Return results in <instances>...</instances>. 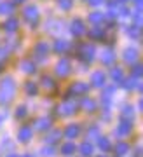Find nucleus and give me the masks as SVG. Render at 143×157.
Listing matches in <instances>:
<instances>
[{"instance_id":"1","label":"nucleus","mask_w":143,"mask_h":157,"mask_svg":"<svg viewBox=\"0 0 143 157\" xmlns=\"http://www.w3.org/2000/svg\"><path fill=\"white\" fill-rule=\"evenodd\" d=\"M25 16L28 17V19H30V17H37V9H35V7H28L26 11H25Z\"/></svg>"},{"instance_id":"2","label":"nucleus","mask_w":143,"mask_h":157,"mask_svg":"<svg viewBox=\"0 0 143 157\" xmlns=\"http://www.w3.org/2000/svg\"><path fill=\"white\" fill-rule=\"evenodd\" d=\"M73 33H77V35L84 33V30H82V23H80V21H77V25L73 23Z\"/></svg>"},{"instance_id":"3","label":"nucleus","mask_w":143,"mask_h":157,"mask_svg":"<svg viewBox=\"0 0 143 157\" xmlns=\"http://www.w3.org/2000/svg\"><path fill=\"white\" fill-rule=\"evenodd\" d=\"M60 6H63L65 9H68V7L72 6V2H70V0H63V2H60Z\"/></svg>"},{"instance_id":"4","label":"nucleus","mask_w":143,"mask_h":157,"mask_svg":"<svg viewBox=\"0 0 143 157\" xmlns=\"http://www.w3.org/2000/svg\"><path fill=\"white\" fill-rule=\"evenodd\" d=\"M91 4H94V6H96V4H99V0H91Z\"/></svg>"}]
</instances>
